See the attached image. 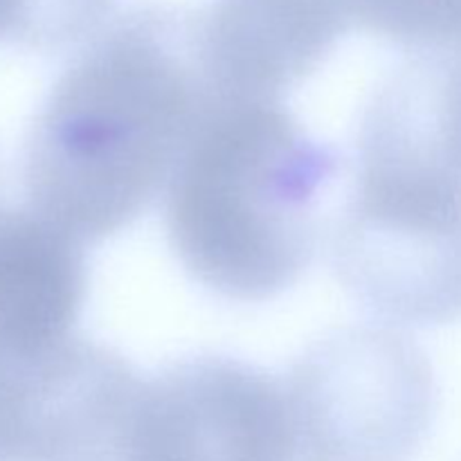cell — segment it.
Listing matches in <instances>:
<instances>
[{"label": "cell", "mask_w": 461, "mask_h": 461, "mask_svg": "<svg viewBox=\"0 0 461 461\" xmlns=\"http://www.w3.org/2000/svg\"><path fill=\"white\" fill-rule=\"evenodd\" d=\"M115 461H297L284 381L196 356L140 381Z\"/></svg>", "instance_id": "5b68a950"}, {"label": "cell", "mask_w": 461, "mask_h": 461, "mask_svg": "<svg viewBox=\"0 0 461 461\" xmlns=\"http://www.w3.org/2000/svg\"><path fill=\"white\" fill-rule=\"evenodd\" d=\"M356 25L412 52L461 45V0H351Z\"/></svg>", "instance_id": "9c48e42d"}, {"label": "cell", "mask_w": 461, "mask_h": 461, "mask_svg": "<svg viewBox=\"0 0 461 461\" xmlns=\"http://www.w3.org/2000/svg\"><path fill=\"white\" fill-rule=\"evenodd\" d=\"M86 243L30 205H0V354L68 340L88 286Z\"/></svg>", "instance_id": "52a82bcc"}, {"label": "cell", "mask_w": 461, "mask_h": 461, "mask_svg": "<svg viewBox=\"0 0 461 461\" xmlns=\"http://www.w3.org/2000/svg\"><path fill=\"white\" fill-rule=\"evenodd\" d=\"M115 0H23L16 45L32 52H66L88 43L108 21Z\"/></svg>", "instance_id": "8fae6325"}, {"label": "cell", "mask_w": 461, "mask_h": 461, "mask_svg": "<svg viewBox=\"0 0 461 461\" xmlns=\"http://www.w3.org/2000/svg\"><path fill=\"white\" fill-rule=\"evenodd\" d=\"M336 171L338 153L309 135L282 99L223 97L165 189L171 250L225 300H273L313 261Z\"/></svg>", "instance_id": "7a4b0ae2"}, {"label": "cell", "mask_w": 461, "mask_h": 461, "mask_svg": "<svg viewBox=\"0 0 461 461\" xmlns=\"http://www.w3.org/2000/svg\"><path fill=\"white\" fill-rule=\"evenodd\" d=\"M221 99L203 9L140 5L111 18L34 117L23 158L27 205L81 243L113 237L165 194Z\"/></svg>", "instance_id": "6da1fadb"}, {"label": "cell", "mask_w": 461, "mask_h": 461, "mask_svg": "<svg viewBox=\"0 0 461 461\" xmlns=\"http://www.w3.org/2000/svg\"><path fill=\"white\" fill-rule=\"evenodd\" d=\"M0 205H3V203H0Z\"/></svg>", "instance_id": "5bb4252c"}, {"label": "cell", "mask_w": 461, "mask_h": 461, "mask_svg": "<svg viewBox=\"0 0 461 461\" xmlns=\"http://www.w3.org/2000/svg\"><path fill=\"white\" fill-rule=\"evenodd\" d=\"M9 461H115L142 378L124 356L70 336L0 354Z\"/></svg>", "instance_id": "8992f818"}, {"label": "cell", "mask_w": 461, "mask_h": 461, "mask_svg": "<svg viewBox=\"0 0 461 461\" xmlns=\"http://www.w3.org/2000/svg\"><path fill=\"white\" fill-rule=\"evenodd\" d=\"M297 461H410L437 412L421 347L390 324H358L304 351L284 381Z\"/></svg>", "instance_id": "277c9868"}, {"label": "cell", "mask_w": 461, "mask_h": 461, "mask_svg": "<svg viewBox=\"0 0 461 461\" xmlns=\"http://www.w3.org/2000/svg\"><path fill=\"white\" fill-rule=\"evenodd\" d=\"M347 293L396 329L461 320V176L432 153L358 129L356 176L331 234Z\"/></svg>", "instance_id": "3957f363"}, {"label": "cell", "mask_w": 461, "mask_h": 461, "mask_svg": "<svg viewBox=\"0 0 461 461\" xmlns=\"http://www.w3.org/2000/svg\"><path fill=\"white\" fill-rule=\"evenodd\" d=\"M252 30L282 43L336 45L354 25L351 0H223Z\"/></svg>", "instance_id": "30bf717a"}, {"label": "cell", "mask_w": 461, "mask_h": 461, "mask_svg": "<svg viewBox=\"0 0 461 461\" xmlns=\"http://www.w3.org/2000/svg\"><path fill=\"white\" fill-rule=\"evenodd\" d=\"M23 21V0H0V41L16 43Z\"/></svg>", "instance_id": "7c38bea8"}, {"label": "cell", "mask_w": 461, "mask_h": 461, "mask_svg": "<svg viewBox=\"0 0 461 461\" xmlns=\"http://www.w3.org/2000/svg\"><path fill=\"white\" fill-rule=\"evenodd\" d=\"M0 461H9V446H7V423H5L3 369H0Z\"/></svg>", "instance_id": "4fadbf2b"}, {"label": "cell", "mask_w": 461, "mask_h": 461, "mask_svg": "<svg viewBox=\"0 0 461 461\" xmlns=\"http://www.w3.org/2000/svg\"><path fill=\"white\" fill-rule=\"evenodd\" d=\"M376 97L461 176V45L414 52L383 81Z\"/></svg>", "instance_id": "ba28073f"}]
</instances>
